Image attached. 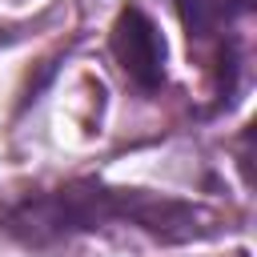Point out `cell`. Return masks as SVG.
I'll return each instance as SVG.
<instances>
[{"mask_svg": "<svg viewBox=\"0 0 257 257\" xmlns=\"http://www.w3.org/2000/svg\"><path fill=\"white\" fill-rule=\"evenodd\" d=\"M108 221H128L157 237L181 241V237H193L197 221H205V217L193 205H181L169 197H149L137 189H104V185H64V189L40 193L8 213V229L36 245L80 233V229H96Z\"/></svg>", "mask_w": 257, "mask_h": 257, "instance_id": "1", "label": "cell"}, {"mask_svg": "<svg viewBox=\"0 0 257 257\" xmlns=\"http://www.w3.org/2000/svg\"><path fill=\"white\" fill-rule=\"evenodd\" d=\"M112 56L141 88H157L165 80V40L141 8H120L112 24Z\"/></svg>", "mask_w": 257, "mask_h": 257, "instance_id": "2", "label": "cell"}, {"mask_svg": "<svg viewBox=\"0 0 257 257\" xmlns=\"http://www.w3.org/2000/svg\"><path fill=\"white\" fill-rule=\"evenodd\" d=\"M177 8H181V16H185L189 32L205 36V32L229 24L237 12H245L249 0H177Z\"/></svg>", "mask_w": 257, "mask_h": 257, "instance_id": "3", "label": "cell"}]
</instances>
